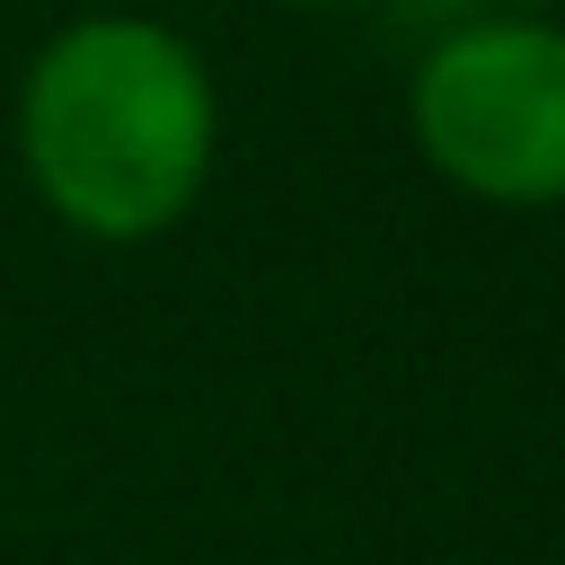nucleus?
Wrapping results in <instances>:
<instances>
[{
  "mask_svg": "<svg viewBox=\"0 0 565 565\" xmlns=\"http://www.w3.org/2000/svg\"><path fill=\"white\" fill-rule=\"evenodd\" d=\"M212 150H221L212 71L177 26L141 9L53 26L18 79L26 185L79 238L132 247L177 230L212 185Z\"/></svg>",
  "mask_w": 565,
  "mask_h": 565,
  "instance_id": "f257e3e1",
  "label": "nucleus"
},
{
  "mask_svg": "<svg viewBox=\"0 0 565 565\" xmlns=\"http://www.w3.org/2000/svg\"><path fill=\"white\" fill-rule=\"evenodd\" d=\"M406 132L424 168L477 203L503 212L565 203V26L539 9L450 26L415 62Z\"/></svg>",
  "mask_w": 565,
  "mask_h": 565,
  "instance_id": "f03ea898",
  "label": "nucleus"
},
{
  "mask_svg": "<svg viewBox=\"0 0 565 565\" xmlns=\"http://www.w3.org/2000/svg\"><path fill=\"white\" fill-rule=\"evenodd\" d=\"M274 9H362V0H274Z\"/></svg>",
  "mask_w": 565,
  "mask_h": 565,
  "instance_id": "7ed1b4c3",
  "label": "nucleus"
},
{
  "mask_svg": "<svg viewBox=\"0 0 565 565\" xmlns=\"http://www.w3.org/2000/svg\"><path fill=\"white\" fill-rule=\"evenodd\" d=\"M494 9H556V0H494Z\"/></svg>",
  "mask_w": 565,
  "mask_h": 565,
  "instance_id": "20e7f679",
  "label": "nucleus"
}]
</instances>
